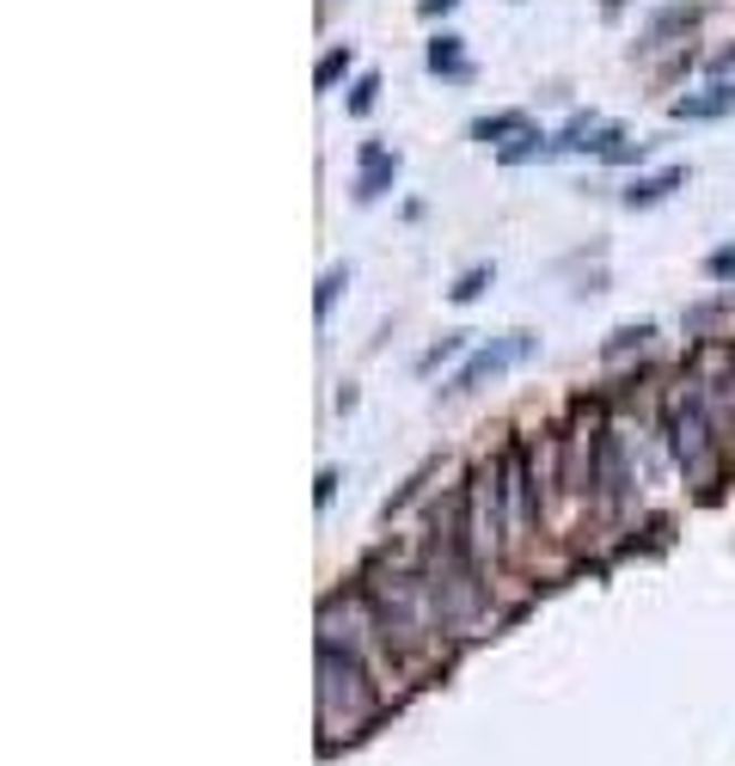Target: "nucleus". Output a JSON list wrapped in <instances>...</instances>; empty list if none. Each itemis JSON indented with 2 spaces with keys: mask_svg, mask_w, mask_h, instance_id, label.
Returning <instances> with one entry per match:
<instances>
[{
  "mask_svg": "<svg viewBox=\"0 0 735 766\" xmlns=\"http://www.w3.org/2000/svg\"><path fill=\"white\" fill-rule=\"evenodd\" d=\"M705 442H711V405L698 386H681L669 405V448H674V460L686 466L693 485L705 478Z\"/></svg>",
  "mask_w": 735,
  "mask_h": 766,
  "instance_id": "obj_4",
  "label": "nucleus"
},
{
  "mask_svg": "<svg viewBox=\"0 0 735 766\" xmlns=\"http://www.w3.org/2000/svg\"><path fill=\"white\" fill-rule=\"evenodd\" d=\"M619 7H625V0H601V13H607V19H613V13H619Z\"/></svg>",
  "mask_w": 735,
  "mask_h": 766,
  "instance_id": "obj_22",
  "label": "nucleus"
},
{
  "mask_svg": "<svg viewBox=\"0 0 735 766\" xmlns=\"http://www.w3.org/2000/svg\"><path fill=\"white\" fill-rule=\"evenodd\" d=\"M686 166H662V173H650V178H638V185L625 190V209H650V203H662V197H674V190L686 185Z\"/></svg>",
  "mask_w": 735,
  "mask_h": 766,
  "instance_id": "obj_9",
  "label": "nucleus"
},
{
  "mask_svg": "<svg viewBox=\"0 0 735 766\" xmlns=\"http://www.w3.org/2000/svg\"><path fill=\"white\" fill-rule=\"evenodd\" d=\"M343 74H350V50H343V43H338V50H331L325 62L313 68V86H319V93H325V86H338Z\"/></svg>",
  "mask_w": 735,
  "mask_h": 766,
  "instance_id": "obj_16",
  "label": "nucleus"
},
{
  "mask_svg": "<svg viewBox=\"0 0 735 766\" xmlns=\"http://www.w3.org/2000/svg\"><path fill=\"white\" fill-rule=\"evenodd\" d=\"M343 282H350V265H331L325 277H319V289H313V319H319V325L331 319V307H338Z\"/></svg>",
  "mask_w": 735,
  "mask_h": 766,
  "instance_id": "obj_13",
  "label": "nucleus"
},
{
  "mask_svg": "<svg viewBox=\"0 0 735 766\" xmlns=\"http://www.w3.org/2000/svg\"><path fill=\"white\" fill-rule=\"evenodd\" d=\"M393 178H398V159L386 154V147L368 142V147H362V178H355V203H381Z\"/></svg>",
  "mask_w": 735,
  "mask_h": 766,
  "instance_id": "obj_7",
  "label": "nucleus"
},
{
  "mask_svg": "<svg viewBox=\"0 0 735 766\" xmlns=\"http://www.w3.org/2000/svg\"><path fill=\"white\" fill-rule=\"evenodd\" d=\"M454 7H459V0H417L423 19H442V13H454Z\"/></svg>",
  "mask_w": 735,
  "mask_h": 766,
  "instance_id": "obj_21",
  "label": "nucleus"
},
{
  "mask_svg": "<svg viewBox=\"0 0 735 766\" xmlns=\"http://www.w3.org/2000/svg\"><path fill=\"white\" fill-rule=\"evenodd\" d=\"M497 159H503V166H527V159H551V135H534V130H527L521 142H503V147H497Z\"/></svg>",
  "mask_w": 735,
  "mask_h": 766,
  "instance_id": "obj_12",
  "label": "nucleus"
},
{
  "mask_svg": "<svg viewBox=\"0 0 735 766\" xmlns=\"http://www.w3.org/2000/svg\"><path fill=\"white\" fill-rule=\"evenodd\" d=\"M705 270H711V277H717V282H729V277H735V246L711 251V258H705Z\"/></svg>",
  "mask_w": 735,
  "mask_h": 766,
  "instance_id": "obj_19",
  "label": "nucleus"
},
{
  "mask_svg": "<svg viewBox=\"0 0 735 766\" xmlns=\"http://www.w3.org/2000/svg\"><path fill=\"white\" fill-rule=\"evenodd\" d=\"M331 497H338V473L325 466V473L313 478V503H319V509H331Z\"/></svg>",
  "mask_w": 735,
  "mask_h": 766,
  "instance_id": "obj_20",
  "label": "nucleus"
},
{
  "mask_svg": "<svg viewBox=\"0 0 735 766\" xmlns=\"http://www.w3.org/2000/svg\"><path fill=\"white\" fill-rule=\"evenodd\" d=\"M429 74H442V80H473V62H466V38H454V31L429 38Z\"/></svg>",
  "mask_w": 735,
  "mask_h": 766,
  "instance_id": "obj_10",
  "label": "nucleus"
},
{
  "mask_svg": "<svg viewBox=\"0 0 735 766\" xmlns=\"http://www.w3.org/2000/svg\"><path fill=\"white\" fill-rule=\"evenodd\" d=\"M374 613H381V632L393 638L398 656H405V650L429 632V620L442 613V601H435L429 577H381L374 582Z\"/></svg>",
  "mask_w": 735,
  "mask_h": 766,
  "instance_id": "obj_2",
  "label": "nucleus"
},
{
  "mask_svg": "<svg viewBox=\"0 0 735 766\" xmlns=\"http://www.w3.org/2000/svg\"><path fill=\"white\" fill-rule=\"evenodd\" d=\"M374 99H381V74L368 68V74L350 86V111H355V117H362V111H374Z\"/></svg>",
  "mask_w": 735,
  "mask_h": 766,
  "instance_id": "obj_17",
  "label": "nucleus"
},
{
  "mask_svg": "<svg viewBox=\"0 0 735 766\" xmlns=\"http://www.w3.org/2000/svg\"><path fill=\"white\" fill-rule=\"evenodd\" d=\"M466 528H473V558H478V565H497V558H503V534H509V503H503L497 466L473 473V485H466Z\"/></svg>",
  "mask_w": 735,
  "mask_h": 766,
  "instance_id": "obj_3",
  "label": "nucleus"
},
{
  "mask_svg": "<svg viewBox=\"0 0 735 766\" xmlns=\"http://www.w3.org/2000/svg\"><path fill=\"white\" fill-rule=\"evenodd\" d=\"M466 135H473V142H503V135H527V111H497V117H478Z\"/></svg>",
  "mask_w": 735,
  "mask_h": 766,
  "instance_id": "obj_11",
  "label": "nucleus"
},
{
  "mask_svg": "<svg viewBox=\"0 0 735 766\" xmlns=\"http://www.w3.org/2000/svg\"><path fill=\"white\" fill-rule=\"evenodd\" d=\"M490 277H497V270H490V265H478V270H466V277H459V282H454V289H447V301H454V307H466V301H478V294H485V289H490Z\"/></svg>",
  "mask_w": 735,
  "mask_h": 766,
  "instance_id": "obj_14",
  "label": "nucleus"
},
{
  "mask_svg": "<svg viewBox=\"0 0 735 766\" xmlns=\"http://www.w3.org/2000/svg\"><path fill=\"white\" fill-rule=\"evenodd\" d=\"M534 356V331H509V338H490V344H478L473 356L454 369V381L442 386L447 398H459V393H478L485 381H497L503 369H515V362H527Z\"/></svg>",
  "mask_w": 735,
  "mask_h": 766,
  "instance_id": "obj_5",
  "label": "nucleus"
},
{
  "mask_svg": "<svg viewBox=\"0 0 735 766\" xmlns=\"http://www.w3.org/2000/svg\"><path fill=\"white\" fill-rule=\"evenodd\" d=\"M454 350H466V331H447L442 344H435V350H423V356H417V369H423V374H429V369H442V362L454 356Z\"/></svg>",
  "mask_w": 735,
  "mask_h": 766,
  "instance_id": "obj_18",
  "label": "nucleus"
},
{
  "mask_svg": "<svg viewBox=\"0 0 735 766\" xmlns=\"http://www.w3.org/2000/svg\"><path fill=\"white\" fill-rule=\"evenodd\" d=\"M729 111H735V80H711L705 93L674 99L669 117H674V123H693V117H729Z\"/></svg>",
  "mask_w": 735,
  "mask_h": 766,
  "instance_id": "obj_6",
  "label": "nucleus"
},
{
  "mask_svg": "<svg viewBox=\"0 0 735 766\" xmlns=\"http://www.w3.org/2000/svg\"><path fill=\"white\" fill-rule=\"evenodd\" d=\"M374 674H368V656L343 644H325L319 638V712H325L331 729H350L362 717H374Z\"/></svg>",
  "mask_w": 735,
  "mask_h": 766,
  "instance_id": "obj_1",
  "label": "nucleus"
},
{
  "mask_svg": "<svg viewBox=\"0 0 735 766\" xmlns=\"http://www.w3.org/2000/svg\"><path fill=\"white\" fill-rule=\"evenodd\" d=\"M698 19H705V0H674L669 13H656L650 25H643V43H674L681 31H693Z\"/></svg>",
  "mask_w": 735,
  "mask_h": 766,
  "instance_id": "obj_8",
  "label": "nucleus"
},
{
  "mask_svg": "<svg viewBox=\"0 0 735 766\" xmlns=\"http://www.w3.org/2000/svg\"><path fill=\"white\" fill-rule=\"evenodd\" d=\"M650 338H656V325H625V331H613V338H607V362H613V356H631V350H643Z\"/></svg>",
  "mask_w": 735,
  "mask_h": 766,
  "instance_id": "obj_15",
  "label": "nucleus"
}]
</instances>
